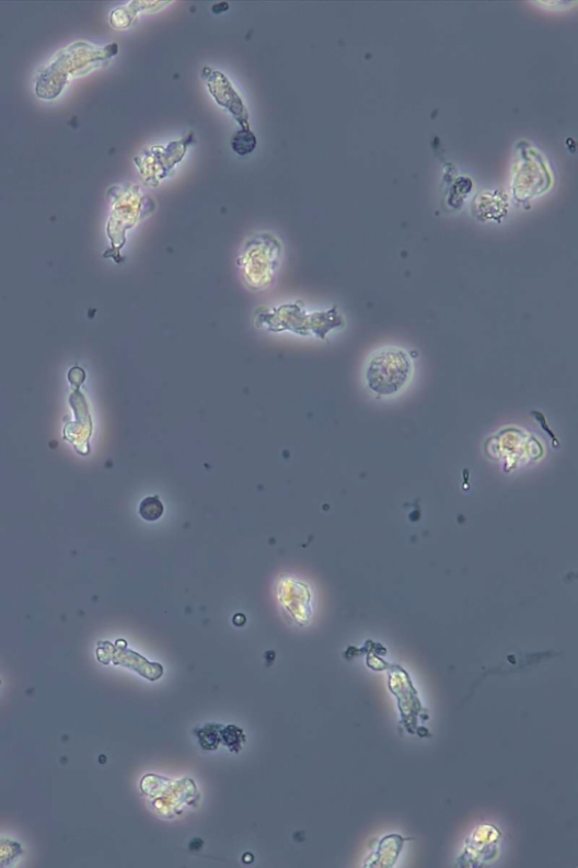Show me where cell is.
I'll list each match as a JSON object with an SVG mask.
<instances>
[{"label":"cell","mask_w":578,"mask_h":868,"mask_svg":"<svg viewBox=\"0 0 578 868\" xmlns=\"http://www.w3.org/2000/svg\"><path fill=\"white\" fill-rule=\"evenodd\" d=\"M413 375V362L401 349L384 347L377 351L367 366V384L379 396H392L409 382Z\"/></svg>","instance_id":"cell-3"},{"label":"cell","mask_w":578,"mask_h":868,"mask_svg":"<svg viewBox=\"0 0 578 868\" xmlns=\"http://www.w3.org/2000/svg\"><path fill=\"white\" fill-rule=\"evenodd\" d=\"M253 323L257 329L270 333L291 332L325 340L331 331L343 328L345 322L337 307L328 311L308 312L299 300L274 309L263 307L253 316Z\"/></svg>","instance_id":"cell-1"},{"label":"cell","mask_w":578,"mask_h":868,"mask_svg":"<svg viewBox=\"0 0 578 868\" xmlns=\"http://www.w3.org/2000/svg\"><path fill=\"white\" fill-rule=\"evenodd\" d=\"M139 516L147 522L159 521L164 513V505L158 495L144 498L138 510Z\"/></svg>","instance_id":"cell-5"},{"label":"cell","mask_w":578,"mask_h":868,"mask_svg":"<svg viewBox=\"0 0 578 868\" xmlns=\"http://www.w3.org/2000/svg\"><path fill=\"white\" fill-rule=\"evenodd\" d=\"M0 684H2V681H0Z\"/></svg>","instance_id":"cell-8"},{"label":"cell","mask_w":578,"mask_h":868,"mask_svg":"<svg viewBox=\"0 0 578 868\" xmlns=\"http://www.w3.org/2000/svg\"><path fill=\"white\" fill-rule=\"evenodd\" d=\"M113 650L111 651V656H100L99 662L103 664H108L113 662L116 665H123L125 667L132 669L140 675L147 677L151 681L159 679L163 674V667L159 664L149 663L147 660L141 658L140 655L134 653L132 650H114L113 644L111 643Z\"/></svg>","instance_id":"cell-4"},{"label":"cell","mask_w":578,"mask_h":868,"mask_svg":"<svg viewBox=\"0 0 578 868\" xmlns=\"http://www.w3.org/2000/svg\"><path fill=\"white\" fill-rule=\"evenodd\" d=\"M22 854V848L18 843L11 841H0V866L11 865Z\"/></svg>","instance_id":"cell-7"},{"label":"cell","mask_w":578,"mask_h":868,"mask_svg":"<svg viewBox=\"0 0 578 868\" xmlns=\"http://www.w3.org/2000/svg\"><path fill=\"white\" fill-rule=\"evenodd\" d=\"M281 253L280 243L269 235L250 240L239 259L244 283L252 292H264L276 279Z\"/></svg>","instance_id":"cell-2"},{"label":"cell","mask_w":578,"mask_h":868,"mask_svg":"<svg viewBox=\"0 0 578 868\" xmlns=\"http://www.w3.org/2000/svg\"><path fill=\"white\" fill-rule=\"evenodd\" d=\"M256 147L257 138L248 128H242L232 139V148L241 157L250 155Z\"/></svg>","instance_id":"cell-6"}]
</instances>
